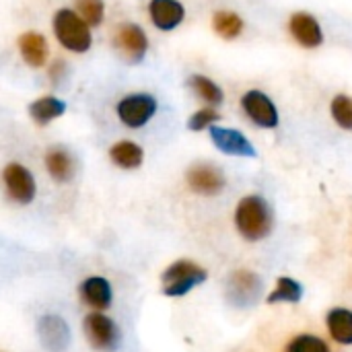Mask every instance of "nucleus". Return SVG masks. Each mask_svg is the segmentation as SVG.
Returning <instances> with one entry per match:
<instances>
[{
  "label": "nucleus",
  "instance_id": "nucleus-18",
  "mask_svg": "<svg viewBox=\"0 0 352 352\" xmlns=\"http://www.w3.org/2000/svg\"><path fill=\"white\" fill-rule=\"evenodd\" d=\"M66 107L68 105L64 99H60L56 95H41L27 105V113L35 126L43 128V126H50L52 122L60 120L66 113Z\"/></svg>",
  "mask_w": 352,
  "mask_h": 352
},
{
  "label": "nucleus",
  "instance_id": "nucleus-1",
  "mask_svg": "<svg viewBox=\"0 0 352 352\" xmlns=\"http://www.w3.org/2000/svg\"><path fill=\"white\" fill-rule=\"evenodd\" d=\"M274 217L270 204L258 196L250 194L239 200L235 208V229L245 241H262L272 233Z\"/></svg>",
  "mask_w": 352,
  "mask_h": 352
},
{
  "label": "nucleus",
  "instance_id": "nucleus-24",
  "mask_svg": "<svg viewBox=\"0 0 352 352\" xmlns=\"http://www.w3.org/2000/svg\"><path fill=\"white\" fill-rule=\"evenodd\" d=\"M330 116L338 128L352 132V97L346 93H338L330 101Z\"/></svg>",
  "mask_w": 352,
  "mask_h": 352
},
{
  "label": "nucleus",
  "instance_id": "nucleus-21",
  "mask_svg": "<svg viewBox=\"0 0 352 352\" xmlns=\"http://www.w3.org/2000/svg\"><path fill=\"white\" fill-rule=\"evenodd\" d=\"M188 87L192 89V93L204 101L208 107H217L225 101V93L223 89L210 78V76H204V74H192L188 78Z\"/></svg>",
  "mask_w": 352,
  "mask_h": 352
},
{
  "label": "nucleus",
  "instance_id": "nucleus-6",
  "mask_svg": "<svg viewBox=\"0 0 352 352\" xmlns=\"http://www.w3.org/2000/svg\"><path fill=\"white\" fill-rule=\"evenodd\" d=\"M82 334L97 352H116L122 344V330L105 311H89L82 320Z\"/></svg>",
  "mask_w": 352,
  "mask_h": 352
},
{
  "label": "nucleus",
  "instance_id": "nucleus-11",
  "mask_svg": "<svg viewBox=\"0 0 352 352\" xmlns=\"http://www.w3.org/2000/svg\"><path fill=\"white\" fill-rule=\"evenodd\" d=\"M208 136H210L212 144L221 153H225L229 157H248V159H252V157L258 155V151L252 144V140L243 132H239L235 128H227V126L214 124L212 128H208Z\"/></svg>",
  "mask_w": 352,
  "mask_h": 352
},
{
  "label": "nucleus",
  "instance_id": "nucleus-9",
  "mask_svg": "<svg viewBox=\"0 0 352 352\" xmlns=\"http://www.w3.org/2000/svg\"><path fill=\"white\" fill-rule=\"evenodd\" d=\"M78 299L91 311H107L113 305V287L109 278L91 274L78 283Z\"/></svg>",
  "mask_w": 352,
  "mask_h": 352
},
{
  "label": "nucleus",
  "instance_id": "nucleus-16",
  "mask_svg": "<svg viewBox=\"0 0 352 352\" xmlns=\"http://www.w3.org/2000/svg\"><path fill=\"white\" fill-rule=\"evenodd\" d=\"M16 50L21 60L29 68H43L50 58V43L47 37L39 31H25L16 37Z\"/></svg>",
  "mask_w": 352,
  "mask_h": 352
},
{
  "label": "nucleus",
  "instance_id": "nucleus-4",
  "mask_svg": "<svg viewBox=\"0 0 352 352\" xmlns=\"http://www.w3.org/2000/svg\"><path fill=\"white\" fill-rule=\"evenodd\" d=\"M206 278H208V272L200 264H196L192 260H177V262L169 264L161 274L163 295L171 297V299L186 297L196 287L206 283Z\"/></svg>",
  "mask_w": 352,
  "mask_h": 352
},
{
  "label": "nucleus",
  "instance_id": "nucleus-10",
  "mask_svg": "<svg viewBox=\"0 0 352 352\" xmlns=\"http://www.w3.org/2000/svg\"><path fill=\"white\" fill-rule=\"evenodd\" d=\"M37 336L47 352H64L72 340L68 322L56 314H47L37 320Z\"/></svg>",
  "mask_w": 352,
  "mask_h": 352
},
{
  "label": "nucleus",
  "instance_id": "nucleus-22",
  "mask_svg": "<svg viewBox=\"0 0 352 352\" xmlns=\"http://www.w3.org/2000/svg\"><path fill=\"white\" fill-rule=\"evenodd\" d=\"M212 29L219 37L233 41L243 33L245 23H243L241 14L233 12V10H217L212 14Z\"/></svg>",
  "mask_w": 352,
  "mask_h": 352
},
{
  "label": "nucleus",
  "instance_id": "nucleus-8",
  "mask_svg": "<svg viewBox=\"0 0 352 352\" xmlns=\"http://www.w3.org/2000/svg\"><path fill=\"white\" fill-rule=\"evenodd\" d=\"M113 47L128 64H140L148 52V35L138 23H120L113 33Z\"/></svg>",
  "mask_w": 352,
  "mask_h": 352
},
{
  "label": "nucleus",
  "instance_id": "nucleus-2",
  "mask_svg": "<svg viewBox=\"0 0 352 352\" xmlns=\"http://www.w3.org/2000/svg\"><path fill=\"white\" fill-rule=\"evenodd\" d=\"M52 33L60 47L70 54H87L93 47V27L68 6H62L52 16Z\"/></svg>",
  "mask_w": 352,
  "mask_h": 352
},
{
  "label": "nucleus",
  "instance_id": "nucleus-12",
  "mask_svg": "<svg viewBox=\"0 0 352 352\" xmlns=\"http://www.w3.org/2000/svg\"><path fill=\"white\" fill-rule=\"evenodd\" d=\"M262 278L250 270H237L229 276L227 285V299L237 307H248L256 303L262 295Z\"/></svg>",
  "mask_w": 352,
  "mask_h": 352
},
{
  "label": "nucleus",
  "instance_id": "nucleus-13",
  "mask_svg": "<svg viewBox=\"0 0 352 352\" xmlns=\"http://www.w3.org/2000/svg\"><path fill=\"white\" fill-rule=\"evenodd\" d=\"M186 184L194 194L214 196L225 188L227 179H225V175H223V171L219 167H214L210 163H196V165H192L188 169Z\"/></svg>",
  "mask_w": 352,
  "mask_h": 352
},
{
  "label": "nucleus",
  "instance_id": "nucleus-3",
  "mask_svg": "<svg viewBox=\"0 0 352 352\" xmlns=\"http://www.w3.org/2000/svg\"><path fill=\"white\" fill-rule=\"evenodd\" d=\"M159 111V101L153 93L134 91L126 93L116 103V118L128 130H142L153 122Z\"/></svg>",
  "mask_w": 352,
  "mask_h": 352
},
{
  "label": "nucleus",
  "instance_id": "nucleus-14",
  "mask_svg": "<svg viewBox=\"0 0 352 352\" xmlns=\"http://www.w3.org/2000/svg\"><path fill=\"white\" fill-rule=\"evenodd\" d=\"M146 12L151 25L163 33L175 31L186 21V6L179 0H148Z\"/></svg>",
  "mask_w": 352,
  "mask_h": 352
},
{
  "label": "nucleus",
  "instance_id": "nucleus-20",
  "mask_svg": "<svg viewBox=\"0 0 352 352\" xmlns=\"http://www.w3.org/2000/svg\"><path fill=\"white\" fill-rule=\"evenodd\" d=\"M326 328L334 342L342 346H352V309L334 307L326 316Z\"/></svg>",
  "mask_w": 352,
  "mask_h": 352
},
{
  "label": "nucleus",
  "instance_id": "nucleus-27",
  "mask_svg": "<svg viewBox=\"0 0 352 352\" xmlns=\"http://www.w3.org/2000/svg\"><path fill=\"white\" fill-rule=\"evenodd\" d=\"M221 120V113L217 111V107H202V109H198V111H194L192 116H190V120H188V128L192 130V132H202V130H208V128H212L217 122Z\"/></svg>",
  "mask_w": 352,
  "mask_h": 352
},
{
  "label": "nucleus",
  "instance_id": "nucleus-23",
  "mask_svg": "<svg viewBox=\"0 0 352 352\" xmlns=\"http://www.w3.org/2000/svg\"><path fill=\"white\" fill-rule=\"evenodd\" d=\"M301 299H303V287H301V283H297L291 276H280L276 280L274 291L268 295L266 301L270 305H276V303H291V305H295Z\"/></svg>",
  "mask_w": 352,
  "mask_h": 352
},
{
  "label": "nucleus",
  "instance_id": "nucleus-19",
  "mask_svg": "<svg viewBox=\"0 0 352 352\" xmlns=\"http://www.w3.org/2000/svg\"><path fill=\"white\" fill-rule=\"evenodd\" d=\"M107 157H109L111 165H116L118 169L134 171V169L142 167V163H144V148L138 142L124 138L109 146Z\"/></svg>",
  "mask_w": 352,
  "mask_h": 352
},
{
  "label": "nucleus",
  "instance_id": "nucleus-15",
  "mask_svg": "<svg viewBox=\"0 0 352 352\" xmlns=\"http://www.w3.org/2000/svg\"><path fill=\"white\" fill-rule=\"evenodd\" d=\"M291 37L305 50H316L324 43V29L311 12H293L289 19Z\"/></svg>",
  "mask_w": 352,
  "mask_h": 352
},
{
  "label": "nucleus",
  "instance_id": "nucleus-25",
  "mask_svg": "<svg viewBox=\"0 0 352 352\" xmlns=\"http://www.w3.org/2000/svg\"><path fill=\"white\" fill-rule=\"evenodd\" d=\"M283 352H332V349L328 346V342L324 338H320L318 334H309V332H303V334H297L293 336L285 351Z\"/></svg>",
  "mask_w": 352,
  "mask_h": 352
},
{
  "label": "nucleus",
  "instance_id": "nucleus-7",
  "mask_svg": "<svg viewBox=\"0 0 352 352\" xmlns=\"http://www.w3.org/2000/svg\"><path fill=\"white\" fill-rule=\"evenodd\" d=\"M245 118L258 126V128H264V130H274L278 124H280V113H278V107L276 103L270 99L268 93L260 91V89H250L241 95V101H239Z\"/></svg>",
  "mask_w": 352,
  "mask_h": 352
},
{
  "label": "nucleus",
  "instance_id": "nucleus-28",
  "mask_svg": "<svg viewBox=\"0 0 352 352\" xmlns=\"http://www.w3.org/2000/svg\"><path fill=\"white\" fill-rule=\"evenodd\" d=\"M64 74H66V62L64 60L58 58L52 64H47V76H50L52 85H58L64 78Z\"/></svg>",
  "mask_w": 352,
  "mask_h": 352
},
{
  "label": "nucleus",
  "instance_id": "nucleus-5",
  "mask_svg": "<svg viewBox=\"0 0 352 352\" xmlns=\"http://www.w3.org/2000/svg\"><path fill=\"white\" fill-rule=\"evenodd\" d=\"M0 184L4 196L16 206H29L37 198V179L33 171L19 161H10L2 167Z\"/></svg>",
  "mask_w": 352,
  "mask_h": 352
},
{
  "label": "nucleus",
  "instance_id": "nucleus-26",
  "mask_svg": "<svg viewBox=\"0 0 352 352\" xmlns=\"http://www.w3.org/2000/svg\"><path fill=\"white\" fill-rule=\"evenodd\" d=\"M74 10L91 27H101L105 21V2L103 0H74Z\"/></svg>",
  "mask_w": 352,
  "mask_h": 352
},
{
  "label": "nucleus",
  "instance_id": "nucleus-17",
  "mask_svg": "<svg viewBox=\"0 0 352 352\" xmlns=\"http://www.w3.org/2000/svg\"><path fill=\"white\" fill-rule=\"evenodd\" d=\"M43 165L47 175L56 184H70L76 175V159L66 146H52L43 155Z\"/></svg>",
  "mask_w": 352,
  "mask_h": 352
}]
</instances>
